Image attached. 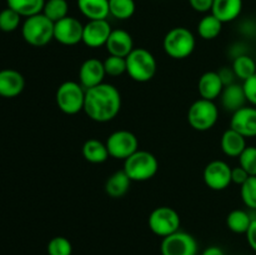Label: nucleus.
Listing matches in <instances>:
<instances>
[{"instance_id": "13", "label": "nucleus", "mask_w": 256, "mask_h": 255, "mask_svg": "<svg viewBox=\"0 0 256 255\" xmlns=\"http://www.w3.org/2000/svg\"><path fill=\"white\" fill-rule=\"evenodd\" d=\"M112 29L106 19L102 20H89L84 25V32H82V42L86 46L100 48L105 46Z\"/></svg>"}, {"instance_id": "38", "label": "nucleus", "mask_w": 256, "mask_h": 255, "mask_svg": "<svg viewBox=\"0 0 256 255\" xmlns=\"http://www.w3.org/2000/svg\"><path fill=\"white\" fill-rule=\"evenodd\" d=\"M192 9L198 12H212L214 0H189Z\"/></svg>"}, {"instance_id": "41", "label": "nucleus", "mask_w": 256, "mask_h": 255, "mask_svg": "<svg viewBox=\"0 0 256 255\" xmlns=\"http://www.w3.org/2000/svg\"><path fill=\"white\" fill-rule=\"evenodd\" d=\"M202 255H225L222 248L219 246H209L202 252Z\"/></svg>"}, {"instance_id": "22", "label": "nucleus", "mask_w": 256, "mask_h": 255, "mask_svg": "<svg viewBox=\"0 0 256 255\" xmlns=\"http://www.w3.org/2000/svg\"><path fill=\"white\" fill-rule=\"evenodd\" d=\"M78 8L89 20H102L110 15L109 0H78Z\"/></svg>"}, {"instance_id": "5", "label": "nucleus", "mask_w": 256, "mask_h": 255, "mask_svg": "<svg viewBox=\"0 0 256 255\" xmlns=\"http://www.w3.org/2000/svg\"><path fill=\"white\" fill-rule=\"evenodd\" d=\"M54 24L42 12L26 18L22 28V38L32 46H44L54 39Z\"/></svg>"}, {"instance_id": "28", "label": "nucleus", "mask_w": 256, "mask_h": 255, "mask_svg": "<svg viewBox=\"0 0 256 255\" xmlns=\"http://www.w3.org/2000/svg\"><path fill=\"white\" fill-rule=\"evenodd\" d=\"M232 68V70H234L238 79L242 80V82L248 80L256 72L255 60L252 59V56H249L248 54L238 55L236 58H234Z\"/></svg>"}, {"instance_id": "18", "label": "nucleus", "mask_w": 256, "mask_h": 255, "mask_svg": "<svg viewBox=\"0 0 256 255\" xmlns=\"http://www.w3.org/2000/svg\"><path fill=\"white\" fill-rule=\"evenodd\" d=\"M198 90L202 99L212 100L220 98L222 90H224V84L219 76L218 72H206L200 76L199 82H198Z\"/></svg>"}, {"instance_id": "23", "label": "nucleus", "mask_w": 256, "mask_h": 255, "mask_svg": "<svg viewBox=\"0 0 256 255\" xmlns=\"http://www.w3.org/2000/svg\"><path fill=\"white\" fill-rule=\"evenodd\" d=\"M130 184H132V180L128 176L126 172L124 170H119L108 178L105 182V192L114 199H119L129 192Z\"/></svg>"}, {"instance_id": "17", "label": "nucleus", "mask_w": 256, "mask_h": 255, "mask_svg": "<svg viewBox=\"0 0 256 255\" xmlns=\"http://www.w3.org/2000/svg\"><path fill=\"white\" fill-rule=\"evenodd\" d=\"M25 88V79L18 70H0V96L15 98L22 92Z\"/></svg>"}, {"instance_id": "12", "label": "nucleus", "mask_w": 256, "mask_h": 255, "mask_svg": "<svg viewBox=\"0 0 256 255\" xmlns=\"http://www.w3.org/2000/svg\"><path fill=\"white\" fill-rule=\"evenodd\" d=\"M82 32L84 25L76 18L68 15L54 24V40L66 46H72L82 42Z\"/></svg>"}, {"instance_id": "9", "label": "nucleus", "mask_w": 256, "mask_h": 255, "mask_svg": "<svg viewBox=\"0 0 256 255\" xmlns=\"http://www.w3.org/2000/svg\"><path fill=\"white\" fill-rule=\"evenodd\" d=\"M106 148L109 155L114 159L125 160L139 150V140L134 132L129 130H116L106 139Z\"/></svg>"}, {"instance_id": "36", "label": "nucleus", "mask_w": 256, "mask_h": 255, "mask_svg": "<svg viewBox=\"0 0 256 255\" xmlns=\"http://www.w3.org/2000/svg\"><path fill=\"white\" fill-rule=\"evenodd\" d=\"M244 92L246 95V99L252 106H256V72L252 76H250L249 79L245 80L244 84Z\"/></svg>"}, {"instance_id": "34", "label": "nucleus", "mask_w": 256, "mask_h": 255, "mask_svg": "<svg viewBox=\"0 0 256 255\" xmlns=\"http://www.w3.org/2000/svg\"><path fill=\"white\" fill-rule=\"evenodd\" d=\"M104 68L106 75L110 76H120L124 72H126V59L125 58L109 55L104 60Z\"/></svg>"}, {"instance_id": "6", "label": "nucleus", "mask_w": 256, "mask_h": 255, "mask_svg": "<svg viewBox=\"0 0 256 255\" xmlns=\"http://www.w3.org/2000/svg\"><path fill=\"white\" fill-rule=\"evenodd\" d=\"M85 92L86 90L82 88L80 82L68 80L59 85L55 94L56 105L64 114L75 115L84 110Z\"/></svg>"}, {"instance_id": "21", "label": "nucleus", "mask_w": 256, "mask_h": 255, "mask_svg": "<svg viewBox=\"0 0 256 255\" xmlns=\"http://www.w3.org/2000/svg\"><path fill=\"white\" fill-rule=\"evenodd\" d=\"M220 145H222V152L230 158H239L248 146L246 138L242 136L232 128L222 132Z\"/></svg>"}, {"instance_id": "7", "label": "nucleus", "mask_w": 256, "mask_h": 255, "mask_svg": "<svg viewBox=\"0 0 256 255\" xmlns=\"http://www.w3.org/2000/svg\"><path fill=\"white\" fill-rule=\"evenodd\" d=\"M219 119V109L212 100H195L188 110V122L190 126L198 132H208L216 124Z\"/></svg>"}, {"instance_id": "1", "label": "nucleus", "mask_w": 256, "mask_h": 255, "mask_svg": "<svg viewBox=\"0 0 256 255\" xmlns=\"http://www.w3.org/2000/svg\"><path fill=\"white\" fill-rule=\"evenodd\" d=\"M122 109V95L112 84L102 82L85 92L84 112L96 122H108L115 119Z\"/></svg>"}, {"instance_id": "4", "label": "nucleus", "mask_w": 256, "mask_h": 255, "mask_svg": "<svg viewBox=\"0 0 256 255\" xmlns=\"http://www.w3.org/2000/svg\"><path fill=\"white\" fill-rule=\"evenodd\" d=\"M124 170L132 182H146L154 178L159 170L156 156L146 150H136L124 160Z\"/></svg>"}, {"instance_id": "8", "label": "nucleus", "mask_w": 256, "mask_h": 255, "mask_svg": "<svg viewBox=\"0 0 256 255\" xmlns=\"http://www.w3.org/2000/svg\"><path fill=\"white\" fill-rule=\"evenodd\" d=\"M149 229L160 238L169 236L180 230V215L174 208L158 206L150 212L148 219Z\"/></svg>"}, {"instance_id": "35", "label": "nucleus", "mask_w": 256, "mask_h": 255, "mask_svg": "<svg viewBox=\"0 0 256 255\" xmlns=\"http://www.w3.org/2000/svg\"><path fill=\"white\" fill-rule=\"evenodd\" d=\"M239 165L250 176H256V146H246L239 156Z\"/></svg>"}, {"instance_id": "37", "label": "nucleus", "mask_w": 256, "mask_h": 255, "mask_svg": "<svg viewBox=\"0 0 256 255\" xmlns=\"http://www.w3.org/2000/svg\"><path fill=\"white\" fill-rule=\"evenodd\" d=\"M249 178L250 175L248 174L246 170H245L244 168L240 166V165L232 169V182H234V184L240 185V186H242V185L244 184Z\"/></svg>"}, {"instance_id": "32", "label": "nucleus", "mask_w": 256, "mask_h": 255, "mask_svg": "<svg viewBox=\"0 0 256 255\" xmlns=\"http://www.w3.org/2000/svg\"><path fill=\"white\" fill-rule=\"evenodd\" d=\"M240 195L248 208L256 210V176H250L240 186Z\"/></svg>"}, {"instance_id": "30", "label": "nucleus", "mask_w": 256, "mask_h": 255, "mask_svg": "<svg viewBox=\"0 0 256 255\" xmlns=\"http://www.w3.org/2000/svg\"><path fill=\"white\" fill-rule=\"evenodd\" d=\"M134 0H109V12L112 16L119 20H128L135 12Z\"/></svg>"}, {"instance_id": "24", "label": "nucleus", "mask_w": 256, "mask_h": 255, "mask_svg": "<svg viewBox=\"0 0 256 255\" xmlns=\"http://www.w3.org/2000/svg\"><path fill=\"white\" fill-rule=\"evenodd\" d=\"M82 156L92 164H102L110 156L106 144L98 139H89L82 145Z\"/></svg>"}, {"instance_id": "10", "label": "nucleus", "mask_w": 256, "mask_h": 255, "mask_svg": "<svg viewBox=\"0 0 256 255\" xmlns=\"http://www.w3.org/2000/svg\"><path fill=\"white\" fill-rule=\"evenodd\" d=\"M160 252L162 255H196L198 242L189 232L178 230L174 234L162 238Z\"/></svg>"}, {"instance_id": "16", "label": "nucleus", "mask_w": 256, "mask_h": 255, "mask_svg": "<svg viewBox=\"0 0 256 255\" xmlns=\"http://www.w3.org/2000/svg\"><path fill=\"white\" fill-rule=\"evenodd\" d=\"M105 48L109 55L126 58L134 50V40L126 30L115 29L110 34Z\"/></svg>"}, {"instance_id": "2", "label": "nucleus", "mask_w": 256, "mask_h": 255, "mask_svg": "<svg viewBox=\"0 0 256 255\" xmlns=\"http://www.w3.org/2000/svg\"><path fill=\"white\" fill-rule=\"evenodd\" d=\"M125 59H126V72L134 82H150L156 74V59L145 48H134V50Z\"/></svg>"}, {"instance_id": "3", "label": "nucleus", "mask_w": 256, "mask_h": 255, "mask_svg": "<svg viewBox=\"0 0 256 255\" xmlns=\"http://www.w3.org/2000/svg\"><path fill=\"white\" fill-rule=\"evenodd\" d=\"M196 40L188 28L176 26L170 29L162 40V48L166 55L175 60L189 58L195 50Z\"/></svg>"}, {"instance_id": "11", "label": "nucleus", "mask_w": 256, "mask_h": 255, "mask_svg": "<svg viewBox=\"0 0 256 255\" xmlns=\"http://www.w3.org/2000/svg\"><path fill=\"white\" fill-rule=\"evenodd\" d=\"M232 169L224 160H212L205 166L202 179L208 188L215 192H222L232 184Z\"/></svg>"}, {"instance_id": "26", "label": "nucleus", "mask_w": 256, "mask_h": 255, "mask_svg": "<svg viewBox=\"0 0 256 255\" xmlns=\"http://www.w3.org/2000/svg\"><path fill=\"white\" fill-rule=\"evenodd\" d=\"M252 222L249 212L242 209L232 210L226 216V226L235 234H246Z\"/></svg>"}, {"instance_id": "14", "label": "nucleus", "mask_w": 256, "mask_h": 255, "mask_svg": "<svg viewBox=\"0 0 256 255\" xmlns=\"http://www.w3.org/2000/svg\"><path fill=\"white\" fill-rule=\"evenodd\" d=\"M106 75L104 68V62L96 58H89L82 64L79 69V82L85 90L94 88L104 82Z\"/></svg>"}, {"instance_id": "29", "label": "nucleus", "mask_w": 256, "mask_h": 255, "mask_svg": "<svg viewBox=\"0 0 256 255\" xmlns=\"http://www.w3.org/2000/svg\"><path fill=\"white\" fill-rule=\"evenodd\" d=\"M68 12H69V4L66 0H46L42 9V14L49 18L52 22L66 18Z\"/></svg>"}, {"instance_id": "40", "label": "nucleus", "mask_w": 256, "mask_h": 255, "mask_svg": "<svg viewBox=\"0 0 256 255\" xmlns=\"http://www.w3.org/2000/svg\"><path fill=\"white\" fill-rule=\"evenodd\" d=\"M245 235H246V240L249 242L250 248L256 252V219H252V224H250Z\"/></svg>"}, {"instance_id": "20", "label": "nucleus", "mask_w": 256, "mask_h": 255, "mask_svg": "<svg viewBox=\"0 0 256 255\" xmlns=\"http://www.w3.org/2000/svg\"><path fill=\"white\" fill-rule=\"evenodd\" d=\"M242 10V0H214L212 14L220 22H230L239 18Z\"/></svg>"}, {"instance_id": "31", "label": "nucleus", "mask_w": 256, "mask_h": 255, "mask_svg": "<svg viewBox=\"0 0 256 255\" xmlns=\"http://www.w3.org/2000/svg\"><path fill=\"white\" fill-rule=\"evenodd\" d=\"M22 16L15 10L5 8L0 12V30L4 32H12L16 30L20 25Z\"/></svg>"}, {"instance_id": "33", "label": "nucleus", "mask_w": 256, "mask_h": 255, "mask_svg": "<svg viewBox=\"0 0 256 255\" xmlns=\"http://www.w3.org/2000/svg\"><path fill=\"white\" fill-rule=\"evenodd\" d=\"M48 254L49 255H72V245L65 236H55L48 242Z\"/></svg>"}, {"instance_id": "39", "label": "nucleus", "mask_w": 256, "mask_h": 255, "mask_svg": "<svg viewBox=\"0 0 256 255\" xmlns=\"http://www.w3.org/2000/svg\"><path fill=\"white\" fill-rule=\"evenodd\" d=\"M218 72H219V76H220V79H222L224 86H228V85L234 84L235 82L234 80H235V78H236V75H235L232 68L224 66V68H222V69H220Z\"/></svg>"}, {"instance_id": "15", "label": "nucleus", "mask_w": 256, "mask_h": 255, "mask_svg": "<svg viewBox=\"0 0 256 255\" xmlns=\"http://www.w3.org/2000/svg\"><path fill=\"white\" fill-rule=\"evenodd\" d=\"M230 128L245 138L256 136V106H246L232 112Z\"/></svg>"}, {"instance_id": "19", "label": "nucleus", "mask_w": 256, "mask_h": 255, "mask_svg": "<svg viewBox=\"0 0 256 255\" xmlns=\"http://www.w3.org/2000/svg\"><path fill=\"white\" fill-rule=\"evenodd\" d=\"M222 105L226 112H235L236 110L242 109L245 106L248 99L245 95L244 86L239 84H230L228 86H224L222 95Z\"/></svg>"}, {"instance_id": "25", "label": "nucleus", "mask_w": 256, "mask_h": 255, "mask_svg": "<svg viewBox=\"0 0 256 255\" xmlns=\"http://www.w3.org/2000/svg\"><path fill=\"white\" fill-rule=\"evenodd\" d=\"M45 2L46 0H6V4L20 16L29 18L42 12Z\"/></svg>"}, {"instance_id": "27", "label": "nucleus", "mask_w": 256, "mask_h": 255, "mask_svg": "<svg viewBox=\"0 0 256 255\" xmlns=\"http://www.w3.org/2000/svg\"><path fill=\"white\" fill-rule=\"evenodd\" d=\"M222 30V22L215 15L208 14L198 24V34L204 40H214Z\"/></svg>"}]
</instances>
